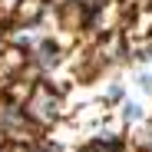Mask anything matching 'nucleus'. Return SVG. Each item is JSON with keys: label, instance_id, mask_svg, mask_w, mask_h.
<instances>
[]
</instances>
